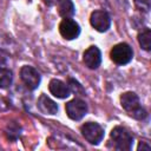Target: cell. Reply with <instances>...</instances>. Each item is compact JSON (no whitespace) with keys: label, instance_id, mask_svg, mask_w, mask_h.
<instances>
[{"label":"cell","instance_id":"cell-1","mask_svg":"<svg viewBox=\"0 0 151 151\" xmlns=\"http://www.w3.org/2000/svg\"><path fill=\"white\" fill-rule=\"evenodd\" d=\"M120 104L122 107L129 113V116L133 117L134 119L143 120L147 116V112L140 106L139 98L134 92H124L120 96Z\"/></svg>","mask_w":151,"mask_h":151},{"label":"cell","instance_id":"cell-2","mask_svg":"<svg viewBox=\"0 0 151 151\" xmlns=\"http://www.w3.org/2000/svg\"><path fill=\"white\" fill-rule=\"evenodd\" d=\"M111 140L113 143V146L116 150L119 151H130L133 145V136L131 132L123 127V126H116L111 131Z\"/></svg>","mask_w":151,"mask_h":151},{"label":"cell","instance_id":"cell-3","mask_svg":"<svg viewBox=\"0 0 151 151\" xmlns=\"http://www.w3.org/2000/svg\"><path fill=\"white\" fill-rule=\"evenodd\" d=\"M110 57L112 61L117 65H126L129 64L133 58V51L132 47L126 42L117 44L112 47L110 52Z\"/></svg>","mask_w":151,"mask_h":151},{"label":"cell","instance_id":"cell-4","mask_svg":"<svg viewBox=\"0 0 151 151\" xmlns=\"http://www.w3.org/2000/svg\"><path fill=\"white\" fill-rule=\"evenodd\" d=\"M80 132L84 136V138L93 145H98L104 138V129L98 123L88 122L83 124L80 127Z\"/></svg>","mask_w":151,"mask_h":151},{"label":"cell","instance_id":"cell-5","mask_svg":"<svg viewBox=\"0 0 151 151\" xmlns=\"http://www.w3.org/2000/svg\"><path fill=\"white\" fill-rule=\"evenodd\" d=\"M65 110L68 118L72 120H80L87 113V104L79 98H74L65 105Z\"/></svg>","mask_w":151,"mask_h":151},{"label":"cell","instance_id":"cell-6","mask_svg":"<svg viewBox=\"0 0 151 151\" xmlns=\"http://www.w3.org/2000/svg\"><path fill=\"white\" fill-rule=\"evenodd\" d=\"M20 78H21L22 83L26 85V87L29 90H35L39 86L40 80H41L40 73L34 67L28 66V65H25L21 67Z\"/></svg>","mask_w":151,"mask_h":151},{"label":"cell","instance_id":"cell-7","mask_svg":"<svg viewBox=\"0 0 151 151\" xmlns=\"http://www.w3.org/2000/svg\"><path fill=\"white\" fill-rule=\"evenodd\" d=\"M90 22L92 27L98 32H106L111 26V18L107 14V12L97 9L92 12L90 17Z\"/></svg>","mask_w":151,"mask_h":151},{"label":"cell","instance_id":"cell-8","mask_svg":"<svg viewBox=\"0 0 151 151\" xmlns=\"http://www.w3.org/2000/svg\"><path fill=\"white\" fill-rule=\"evenodd\" d=\"M59 32L63 38L66 40H73L79 37L80 34V26L77 21L71 18L64 19L59 25Z\"/></svg>","mask_w":151,"mask_h":151},{"label":"cell","instance_id":"cell-9","mask_svg":"<svg viewBox=\"0 0 151 151\" xmlns=\"http://www.w3.org/2000/svg\"><path fill=\"white\" fill-rule=\"evenodd\" d=\"M83 61L85 66H87L91 70H96L100 66L101 63V53L97 46H90L83 55Z\"/></svg>","mask_w":151,"mask_h":151},{"label":"cell","instance_id":"cell-10","mask_svg":"<svg viewBox=\"0 0 151 151\" xmlns=\"http://www.w3.org/2000/svg\"><path fill=\"white\" fill-rule=\"evenodd\" d=\"M48 88H50V92L59 99H65L71 94L68 85H66L64 81L59 79H52L48 84Z\"/></svg>","mask_w":151,"mask_h":151},{"label":"cell","instance_id":"cell-11","mask_svg":"<svg viewBox=\"0 0 151 151\" xmlns=\"http://www.w3.org/2000/svg\"><path fill=\"white\" fill-rule=\"evenodd\" d=\"M38 109L44 114H55L58 112V105L48 98L46 94H41L38 99Z\"/></svg>","mask_w":151,"mask_h":151},{"label":"cell","instance_id":"cell-12","mask_svg":"<svg viewBox=\"0 0 151 151\" xmlns=\"http://www.w3.org/2000/svg\"><path fill=\"white\" fill-rule=\"evenodd\" d=\"M57 8H58L59 15L63 17L64 19L73 17V14L76 12L72 0H58L57 1Z\"/></svg>","mask_w":151,"mask_h":151},{"label":"cell","instance_id":"cell-13","mask_svg":"<svg viewBox=\"0 0 151 151\" xmlns=\"http://www.w3.org/2000/svg\"><path fill=\"white\" fill-rule=\"evenodd\" d=\"M138 42L143 50H145V51L151 50V31H150V28H144L138 34Z\"/></svg>","mask_w":151,"mask_h":151},{"label":"cell","instance_id":"cell-14","mask_svg":"<svg viewBox=\"0 0 151 151\" xmlns=\"http://www.w3.org/2000/svg\"><path fill=\"white\" fill-rule=\"evenodd\" d=\"M13 80L12 71H9L6 67H0V88H7L11 86Z\"/></svg>","mask_w":151,"mask_h":151},{"label":"cell","instance_id":"cell-15","mask_svg":"<svg viewBox=\"0 0 151 151\" xmlns=\"http://www.w3.org/2000/svg\"><path fill=\"white\" fill-rule=\"evenodd\" d=\"M7 134H8L9 138L17 139L18 136L20 134V127L14 123H9L8 126H7Z\"/></svg>","mask_w":151,"mask_h":151},{"label":"cell","instance_id":"cell-16","mask_svg":"<svg viewBox=\"0 0 151 151\" xmlns=\"http://www.w3.org/2000/svg\"><path fill=\"white\" fill-rule=\"evenodd\" d=\"M136 7L142 12H149L151 8V0H133Z\"/></svg>","mask_w":151,"mask_h":151},{"label":"cell","instance_id":"cell-17","mask_svg":"<svg viewBox=\"0 0 151 151\" xmlns=\"http://www.w3.org/2000/svg\"><path fill=\"white\" fill-rule=\"evenodd\" d=\"M68 87H70V91H73L76 94L77 93H84L83 86L78 81H76L74 79H70L68 80Z\"/></svg>","mask_w":151,"mask_h":151},{"label":"cell","instance_id":"cell-18","mask_svg":"<svg viewBox=\"0 0 151 151\" xmlns=\"http://www.w3.org/2000/svg\"><path fill=\"white\" fill-rule=\"evenodd\" d=\"M150 149H151V147H150V145H147L145 142H140V143H139V145H138V147H137V150H138V151H140V150H147V151H149Z\"/></svg>","mask_w":151,"mask_h":151},{"label":"cell","instance_id":"cell-19","mask_svg":"<svg viewBox=\"0 0 151 151\" xmlns=\"http://www.w3.org/2000/svg\"><path fill=\"white\" fill-rule=\"evenodd\" d=\"M58 0H44V2L47 5V6H53L54 4H57Z\"/></svg>","mask_w":151,"mask_h":151}]
</instances>
